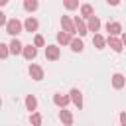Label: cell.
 Returning <instances> with one entry per match:
<instances>
[{
    "mask_svg": "<svg viewBox=\"0 0 126 126\" xmlns=\"http://www.w3.org/2000/svg\"><path fill=\"white\" fill-rule=\"evenodd\" d=\"M112 87H114V89H122V87H126V79H124L122 73H114V75H112Z\"/></svg>",
    "mask_w": 126,
    "mask_h": 126,
    "instance_id": "cell-14",
    "label": "cell"
},
{
    "mask_svg": "<svg viewBox=\"0 0 126 126\" xmlns=\"http://www.w3.org/2000/svg\"><path fill=\"white\" fill-rule=\"evenodd\" d=\"M30 122H32V126H41V114L39 112H32Z\"/></svg>",
    "mask_w": 126,
    "mask_h": 126,
    "instance_id": "cell-22",
    "label": "cell"
},
{
    "mask_svg": "<svg viewBox=\"0 0 126 126\" xmlns=\"http://www.w3.org/2000/svg\"><path fill=\"white\" fill-rule=\"evenodd\" d=\"M85 49V43H83V39L81 37H73V41H71V51H75V53H81Z\"/></svg>",
    "mask_w": 126,
    "mask_h": 126,
    "instance_id": "cell-17",
    "label": "cell"
},
{
    "mask_svg": "<svg viewBox=\"0 0 126 126\" xmlns=\"http://www.w3.org/2000/svg\"><path fill=\"white\" fill-rule=\"evenodd\" d=\"M120 124L126 126V112H120Z\"/></svg>",
    "mask_w": 126,
    "mask_h": 126,
    "instance_id": "cell-27",
    "label": "cell"
},
{
    "mask_svg": "<svg viewBox=\"0 0 126 126\" xmlns=\"http://www.w3.org/2000/svg\"><path fill=\"white\" fill-rule=\"evenodd\" d=\"M120 39H122V45L126 47V33H122V35H120Z\"/></svg>",
    "mask_w": 126,
    "mask_h": 126,
    "instance_id": "cell-28",
    "label": "cell"
},
{
    "mask_svg": "<svg viewBox=\"0 0 126 126\" xmlns=\"http://www.w3.org/2000/svg\"><path fill=\"white\" fill-rule=\"evenodd\" d=\"M28 71H30V77H32L33 81H41V79H43V69H41L39 65H35V63H32Z\"/></svg>",
    "mask_w": 126,
    "mask_h": 126,
    "instance_id": "cell-10",
    "label": "cell"
},
{
    "mask_svg": "<svg viewBox=\"0 0 126 126\" xmlns=\"http://www.w3.org/2000/svg\"><path fill=\"white\" fill-rule=\"evenodd\" d=\"M0 106H2V96H0Z\"/></svg>",
    "mask_w": 126,
    "mask_h": 126,
    "instance_id": "cell-30",
    "label": "cell"
},
{
    "mask_svg": "<svg viewBox=\"0 0 126 126\" xmlns=\"http://www.w3.org/2000/svg\"><path fill=\"white\" fill-rule=\"evenodd\" d=\"M33 45H35V47H43V45H45V39H43V35H39V33H37V35L33 37Z\"/></svg>",
    "mask_w": 126,
    "mask_h": 126,
    "instance_id": "cell-24",
    "label": "cell"
},
{
    "mask_svg": "<svg viewBox=\"0 0 126 126\" xmlns=\"http://www.w3.org/2000/svg\"><path fill=\"white\" fill-rule=\"evenodd\" d=\"M59 120H61L65 126H71V124H73V114H71L67 108H61V110H59Z\"/></svg>",
    "mask_w": 126,
    "mask_h": 126,
    "instance_id": "cell-12",
    "label": "cell"
},
{
    "mask_svg": "<svg viewBox=\"0 0 126 126\" xmlns=\"http://www.w3.org/2000/svg\"><path fill=\"white\" fill-rule=\"evenodd\" d=\"M69 96H71V102H73V104L81 110V108H83V93H81L79 89H71Z\"/></svg>",
    "mask_w": 126,
    "mask_h": 126,
    "instance_id": "cell-4",
    "label": "cell"
},
{
    "mask_svg": "<svg viewBox=\"0 0 126 126\" xmlns=\"http://www.w3.org/2000/svg\"><path fill=\"white\" fill-rule=\"evenodd\" d=\"M53 102H55L59 108H65V106L71 102V96H69V94H61V93H55V94H53Z\"/></svg>",
    "mask_w": 126,
    "mask_h": 126,
    "instance_id": "cell-6",
    "label": "cell"
},
{
    "mask_svg": "<svg viewBox=\"0 0 126 126\" xmlns=\"http://www.w3.org/2000/svg\"><path fill=\"white\" fill-rule=\"evenodd\" d=\"M22 55H24L28 61H33V59L37 57V47L32 45V43H30V45H24V53H22Z\"/></svg>",
    "mask_w": 126,
    "mask_h": 126,
    "instance_id": "cell-11",
    "label": "cell"
},
{
    "mask_svg": "<svg viewBox=\"0 0 126 126\" xmlns=\"http://www.w3.org/2000/svg\"><path fill=\"white\" fill-rule=\"evenodd\" d=\"M71 41H73V35H69L65 32H59L57 33V43L59 45H71Z\"/></svg>",
    "mask_w": 126,
    "mask_h": 126,
    "instance_id": "cell-16",
    "label": "cell"
},
{
    "mask_svg": "<svg viewBox=\"0 0 126 126\" xmlns=\"http://www.w3.org/2000/svg\"><path fill=\"white\" fill-rule=\"evenodd\" d=\"M39 8V2L37 0H24V10L26 12H35Z\"/></svg>",
    "mask_w": 126,
    "mask_h": 126,
    "instance_id": "cell-18",
    "label": "cell"
},
{
    "mask_svg": "<svg viewBox=\"0 0 126 126\" xmlns=\"http://www.w3.org/2000/svg\"><path fill=\"white\" fill-rule=\"evenodd\" d=\"M8 45H10V53H12V55H20V53H24V43H22L18 37H14Z\"/></svg>",
    "mask_w": 126,
    "mask_h": 126,
    "instance_id": "cell-8",
    "label": "cell"
},
{
    "mask_svg": "<svg viewBox=\"0 0 126 126\" xmlns=\"http://www.w3.org/2000/svg\"><path fill=\"white\" fill-rule=\"evenodd\" d=\"M6 4H8V0H0V8H2V6H6Z\"/></svg>",
    "mask_w": 126,
    "mask_h": 126,
    "instance_id": "cell-29",
    "label": "cell"
},
{
    "mask_svg": "<svg viewBox=\"0 0 126 126\" xmlns=\"http://www.w3.org/2000/svg\"><path fill=\"white\" fill-rule=\"evenodd\" d=\"M93 45H94L96 49H104V45H106V39H104L100 33H94V37H93Z\"/></svg>",
    "mask_w": 126,
    "mask_h": 126,
    "instance_id": "cell-19",
    "label": "cell"
},
{
    "mask_svg": "<svg viewBox=\"0 0 126 126\" xmlns=\"http://www.w3.org/2000/svg\"><path fill=\"white\" fill-rule=\"evenodd\" d=\"M106 32L110 33V37H118V35H122V26L118 22H108L106 24Z\"/></svg>",
    "mask_w": 126,
    "mask_h": 126,
    "instance_id": "cell-5",
    "label": "cell"
},
{
    "mask_svg": "<svg viewBox=\"0 0 126 126\" xmlns=\"http://www.w3.org/2000/svg\"><path fill=\"white\" fill-rule=\"evenodd\" d=\"M26 108H28V110H35V108H37V98H35L33 94H28V96H26Z\"/></svg>",
    "mask_w": 126,
    "mask_h": 126,
    "instance_id": "cell-21",
    "label": "cell"
},
{
    "mask_svg": "<svg viewBox=\"0 0 126 126\" xmlns=\"http://www.w3.org/2000/svg\"><path fill=\"white\" fill-rule=\"evenodd\" d=\"M22 30H24V24L18 20V18H10L8 20V24H6V33H10V35H18V33H22Z\"/></svg>",
    "mask_w": 126,
    "mask_h": 126,
    "instance_id": "cell-1",
    "label": "cell"
},
{
    "mask_svg": "<svg viewBox=\"0 0 126 126\" xmlns=\"http://www.w3.org/2000/svg\"><path fill=\"white\" fill-rule=\"evenodd\" d=\"M61 28H63V32L69 33V35L77 33V32H75V24H73V20H71L69 16H61Z\"/></svg>",
    "mask_w": 126,
    "mask_h": 126,
    "instance_id": "cell-2",
    "label": "cell"
},
{
    "mask_svg": "<svg viewBox=\"0 0 126 126\" xmlns=\"http://www.w3.org/2000/svg\"><path fill=\"white\" fill-rule=\"evenodd\" d=\"M87 30H89V32H94V33H96V32L100 30V20H98L96 16H93V18H89V24H87Z\"/></svg>",
    "mask_w": 126,
    "mask_h": 126,
    "instance_id": "cell-15",
    "label": "cell"
},
{
    "mask_svg": "<svg viewBox=\"0 0 126 126\" xmlns=\"http://www.w3.org/2000/svg\"><path fill=\"white\" fill-rule=\"evenodd\" d=\"M93 16H94V14H93V6H91V4H83V6H81V18H87V20H89V18H93Z\"/></svg>",
    "mask_w": 126,
    "mask_h": 126,
    "instance_id": "cell-20",
    "label": "cell"
},
{
    "mask_svg": "<svg viewBox=\"0 0 126 126\" xmlns=\"http://www.w3.org/2000/svg\"><path fill=\"white\" fill-rule=\"evenodd\" d=\"M37 26H39V22H37L35 18H32V16H30V18H26V22H24V30H26V32H30V33H32V32H35V30H37Z\"/></svg>",
    "mask_w": 126,
    "mask_h": 126,
    "instance_id": "cell-13",
    "label": "cell"
},
{
    "mask_svg": "<svg viewBox=\"0 0 126 126\" xmlns=\"http://www.w3.org/2000/svg\"><path fill=\"white\" fill-rule=\"evenodd\" d=\"M6 24H8V18H6V14L0 10V26H6Z\"/></svg>",
    "mask_w": 126,
    "mask_h": 126,
    "instance_id": "cell-26",
    "label": "cell"
},
{
    "mask_svg": "<svg viewBox=\"0 0 126 126\" xmlns=\"http://www.w3.org/2000/svg\"><path fill=\"white\" fill-rule=\"evenodd\" d=\"M73 24H75V32L79 33V37H83V35H87V33H89V30H87V24L83 22V18H79V16H75V20H73Z\"/></svg>",
    "mask_w": 126,
    "mask_h": 126,
    "instance_id": "cell-3",
    "label": "cell"
},
{
    "mask_svg": "<svg viewBox=\"0 0 126 126\" xmlns=\"http://www.w3.org/2000/svg\"><path fill=\"white\" fill-rule=\"evenodd\" d=\"M45 59L57 61L59 59V45H47L45 47Z\"/></svg>",
    "mask_w": 126,
    "mask_h": 126,
    "instance_id": "cell-9",
    "label": "cell"
},
{
    "mask_svg": "<svg viewBox=\"0 0 126 126\" xmlns=\"http://www.w3.org/2000/svg\"><path fill=\"white\" fill-rule=\"evenodd\" d=\"M65 8H67V10H75V8H79V2H73V0H67V2H65Z\"/></svg>",
    "mask_w": 126,
    "mask_h": 126,
    "instance_id": "cell-25",
    "label": "cell"
},
{
    "mask_svg": "<svg viewBox=\"0 0 126 126\" xmlns=\"http://www.w3.org/2000/svg\"><path fill=\"white\" fill-rule=\"evenodd\" d=\"M10 55V45H6V43H0V59H6Z\"/></svg>",
    "mask_w": 126,
    "mask_h": 126,
    "instance_id": "cell-23",
    "label": "cell"
},
{
    "mask_svg": "<svg viewBox=\"0 0 126 126\" xmlns=\"http://www.w3.org/2000/svg\"><path fill=\"white\" fill-rule=\"evenodd\" d=\"M106 43H108V47H110L114 53H120V51L124 49V45H122V39H118V37H110V35H108Z\"/></svg>",
    "mask_w": 126,
    "mask_h": 126,
    "instance_id": "cell-7",
    "label": "cell"
}]
</instances>
